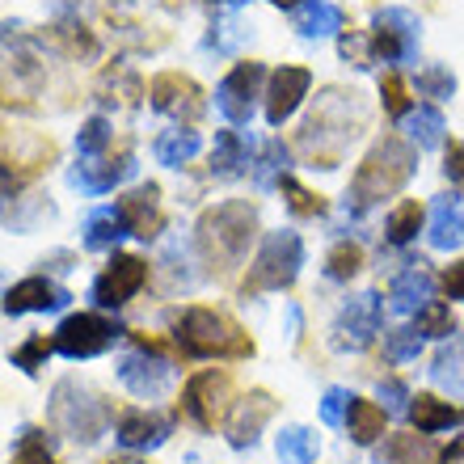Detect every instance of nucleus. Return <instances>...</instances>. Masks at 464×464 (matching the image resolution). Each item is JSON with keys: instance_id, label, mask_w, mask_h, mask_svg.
Wrapping results in <instances>:
<instances>
[{"instance_id": "obj_1", "label": "nucleus", "mask_w": 464, "mask_h": 464, "mask_svg": "<svg viewBox=\"0 0 464 464\" xmlns=\"http://www.w3.org/2000/svg\"><path fill=\"white\" fill-rule=\"evenodd\" d=\"M367 127V106L354 89H325L317 98V111L300 127V148L321 169H338L343 148Z\"/></svg>"}, {"instance_id": "obj_2", "label": "nucleus", "mask_w": 464, "mask_h": 464, "mask_svg": "<svg viewBox=\"0 0 464 464\" xmlns=\"http://www.w3.org/2000/svg\"><path fill=\"white\" fill-rule=\"evenodd\" d=\"M257 237V211L245 198H224L195 224V249L216 275H232Z\"/></svg>"}, {"instance_id": "obj_3", "label": "nucleus", "mask_w": 464, "mask_h": 464, "mask_svg": "<svg viewBox=\"0 0 464 464\" xmlns=\"http://www.w3.org/2000/svg\"><path fill=\"white\" fill-rule=\"evenodd\" d=\"M414 169H418V148L410 144V140H401V135H384V140H376L372 152L359 160L346 198H354L359 208H372L380 198L397 195V190L414 178Z\"/></svg>"}, {"instance_id": "obj_4", "label": "nucleus", "mask_w": 464, "mask_h": 464, "mask_svg": "<svg viewBox=\"0 0 464 464\" xmlns=\"http://www.w3.org/2000/svg\"><path fill=\"white\" fill-rule=\"evenodd\" d=\"M178 343H182L186 354H195V359H241V354H254L249 334L237 321L203 304L186 308L182 317H178Z\"/></svg>"}, {"instance_id": "obj_5", "label": "nucleus", "mask_w": 464, "mask_h": 464, "mask_svg": "<svg viewBox=\"0 0 464 464\" xmlns=\"http://www.w3.org/2000/svg\"><path fill=\"white\" fill-rule=\"evenodd\" d=\"M304 266V241H300V232H266V241L257 249L254 266L245 275L241 292L245 295H257V292H283V287H292L295 275Z\"/></svg>"}, {"instance_id": "obj_6", "label": "nucleus", "mask_w": 464, "mask_h": 464, "mask_svg": "<svg viewBox=\"0 0 464 464\" xmlns=\"http://www.w3.org/2000/svg\"><path fill=\"white\" fill-rule=\"evenodd\" d=\"M51 422L76 443H98L111 427V410L76 380H60L51 392Z\"/></svg>"}, {"instance_id": "obj_7", "label": "nucleus", "mask_w": 464, "mask_h": 464, "mask_svg": "<svg viewBox=\"0 0 464 464\" xmlns=\"http://www.w3.org/2000/svg\"><path fill=\"white\" fill-rule=\"evenodd\" d=\"M228 401H232V380H228V372H216V367H208V372L190 376V384H186V392H182V414L190 418L195 427L211 430L216 422H224V418H228Z\"/></svg>"}, {"instance_id": "obj_8", "label": "nucleus", "mask_w": 464, "mask_h": 464, "mask_svg": "<svg viewBox=\"0 0 464 464\" xmlns=\"http://www.w3.org/2000/svg\"><path fill=\"white\" fill-rule=\"evenodd\" d=\"M418 38H422V22H418V13L397 9V5H392V9H380L376 22H372V51H376L384 63L414 60Z\"/></svg>"}, {"instance_id": "obj_9", "label": "nucleus", "mask_w": 464, "mask_h": 464, "mask_svg": "<svg viewBox=\"0 0 464 464\" xmlns=\"http://www.w3.org/2000/svg\"><path fill=\"white\" fill-rule=\"evenodd\" d=\"M119 334H122L119 325L106 321L102 313H72V317L55 330L51 343H55V351L60 354H68V359H93V354L106 351Z\"/></svg>"}, {"instance_id": "obj_10", "label": "nucleus", "mask_w": 464, "mask_h": 464, "mask_svg": "<svg viewBox=\"0 0 464 464\" xmlns=\"http://www.w3.org/2000/svg\"><path fill=\"white\" fill-rule=\"evenodd\" d=\"M380 321H384V304H380L376 292H363L346 300L338 321H334V346L338 351H363V346L376 343Z\"/></svg>"}, {"instance_id": "obj_11", "label": "nucleus", "mask_w": 464, "mask_h": 464, "mask_svg": "<svg viewBox=\"0 0 464 464\" xmlns=\"http://www.w3.org/2000/svg\"><path fill=\"white\" fill-rule=\"evenodd\" d=\"M148 98H152V111L169 114V119H178L182 127H190L198 114L208 111V102H203V89H198L190 76H182V72H160V76H152V85H148Z\"/></svg>"}, {"instance_id": "obj_12", "label": "nucleus", "mask_w": 464, "mask_h": 464, "mask_svg": "<svg viewBox=\"0 0 464 464\" xmlns=\"http://www.w3.org/2000/svg\"><path fill=\"white\" fill-rule=\"evenodd\" d=\"M148 283V266L144 257L131 254H114V262L93 279V304L98 308H122L140 287Z\"/></svg>"}, {"instance_id": "obj_13", "label": "nucleus", "mask_w": 464, "mask_h": 464, "mask_svg": "<svg viewBox=\"0 0 464 464\" xmlns=\"http://www.w3.org/2000/svg\"><path fill=\"white\" fill-rule=\"evenodd\" d=\"M262 81H266V68H262V63H254V60L237 63V68L220 81V89H216V106H220L224 119L228 122H249Z\"/></svg>"}, {"instance_id": "obj_14", "label": "nucleus", "mask_w": 464, "mask_h": 464, "mask_svg": "<svg viewBox=\"0 0 464 464\" xmlns=\"http://www.w3.org/2000/svg\"><path fill=\"white\" fill-rule=\"evenodd\" d=\"M308 85H313V72L308 68H295V63H283L279 72L270 76L266 89V122L270 127H283V122L295 114V106L308 98Z\"/></svg>"}, {"instance_id": "obj_15", "label": "nucleus", "mask_w": 464, "mask_h": 464, "mask_svg": "<svg viewBox=\"0 0 464 464\" xmlns=\"http://www.w3.org/2000/svg\"><path fill=\"white\" fill-rule=\"evenodd\" d=\"M119 380L127 384V392H135V397H144V401H152V397H160V392L169 389L173 367L165 363L160 354L135 351V354H127V359L119 363Z\"/></svg>"}, {"instance_id": "obj_16", "label": "nucleus", "mask_w": 464, "mask_h": 464, "mask_svg": "<svg viewBox=\"0 0 464 464\" xmlns=\"http://www.w3.org/2000/svg\"><path fill=\"white\" fill-rule=\"evenodd\" d=\"M270 414H275V397L270 392L254 389L249 397H241L232 405V418H228V443L232 448H254L262 427L270 422Z\"/></svg>"}, {"instance_id": "obj_17", "label": "nucleus", "mask_w": 464, "mask_h": 464, "mask_svg": "<svg viewBox=\"0 0 464 464\" xmlns=\"http://www.w3.org/2000/svg\"><path fill=\"white\" fill-rule=\"evenodd\" d=\"M68 300H72V295L63 292L60 283L22 279V283H13L9 292H5V313H9V317H22V313H47V308H63Z\"/></svg>"}, {"instance_id": "obj_18", "label": "nucleus", "mask_w": 464, "mask_h": 464, "mask_svg": "<svg viewBox=\"0 0 464 464\" xmlns=\"http://www.w3.org/2000/svg\"><path fill=\"white\" fill-rule=\"evenodd\" d=\"M173 422L160 414H148V410H131V414L119 418V430H114V440L127 448V452H148V448H160V443L169 440Z\"/></svg>"}, {"instance_id": "obj_19", "label": "nucleus", "mask_w": 464, "mask_h": 464, "mask_svg": "<svg viewBox=\"0 0 464 464\" xmlns=\"http://www.w3.org/2000/svg\"><path fill=\"white\" fill-rule=\"evenodd\" d=\"M430 295H435V279H430V270L422 266V262H410V266L392 279L389 304L397 308V313H422L427 304H435Z\"/></svg>"}, {"instance_id": "obj_20", "label": "nucleus", "mask_w": 464, "mask_h": 464, "mask_svg": "<svg viewBox=\"0 0 464 464\" xmlns=\"http://www.w3.org/2000/svg\"><path fill=\"white\" fill-rule=\"evenodd\" d=\"M131 173H135V157L131 152H119V157H111V160H85V165L72 169L68 178H72V186L89 190V195H106V190H114L119 182H127Z\"/></svg>"}, {"instance_id": "obj_21", "label": "nucleus", "mask_w": 464, "mask_h": 464, "mask_svg": "<svg viewBox=\"0 0 464 464\" xmlns=\"http://www.w3.org/2000/svg\"><path fill=\"white\" fill-rule=\"evenodd\" d=\"M119 211L122 220H127V228L135 232V237H157L160 232V190L152 182L148 186H135L131 195L119 198Z\"/></svg>"}, {"instance_id": "obj_22", "label": "nucleus", "mask_w": 464, "mask_h": 464, "mask_svg": "<svg viewBox=\"0 0 464 464\" xmlns=\"http://www.w3.org/2000/svg\"><path fill=\"white\" fill-rule=\"evenodd\" d=\"M292 25L304 38H325V34H343L346 13L334 5V0H304L292 9Z\"/></svg>"}, {"instance_id": "obj_23", "label": "nucleus", "mask_w": 464, "mask_h": 464, "mask_svg": "<svg viewBox=\"0 0 464 464\" xmlns=\"http://www.w3.org/2000/svg\"><path fill=\"white\" fill-rule=\"evenodd\" d=\"M427 237L435 249H456L464 241V216H460V203L452 195H440L430 203V224H427Z\"/></svg>"}, {"instance_id": "obj_24", "label": "nucleus", "mask_w": 464, "mask_h": 464, "mask_svg": "<svg viewBox=\"0 0 464 464\" xmlns=\"http://www.w3.org/2000/svg\"><path fill=\"white\" fill-rule=\"evenodd\" d=\"M440 448L427 435H389L376 452V464H435Z\"/></svg>"}, {"instance_id": "obj_25", "label": "nucleus", "mask_w": 464, "mask_h": 464, "mask_svg": "<svg viewBox=\"0 0 464 464\" xmlns=\"http://www.w3.org/2000/svg\"><path fill=\"white\" fill-rule=\"evenodd\" d=\"M198 148H203V140H198L195 127H169V131L157 135L152 152H157L160 165H169V169H182V165H190V160L198 157Z\"/></svg>"}, {"instance_id": "obj_26", "label": "nucleus", "mask_w": 464, "mask_h": 464, "mask_svg": "<svg viewBox=\"0 0 464 464\" xmlns=\"http://www.w3.org/2000/svg\"><path fill=\"white\" fill-rule=\"evenodd\" d=\"M249 144L241 131H216V148H211V173L216 178H237L249 165Z\"/></svg>"}, {"instance_id": "obj_27", "label": "nucleus", "mask_w": 464, "mask_h": 464, "mask_svg": "<svg viewBox=\"0 0 464 464\" xmlns=\"http://www.w3.org/2000/svg\"><path fill=\"white\" fill-rule=\"evenodd\" d=\"M410 422H414L422 435H435V430H448L460 422V414H456L448 401H440V397H427V392H418L414 401H410Z\"/></svg>"}, {"instance_id": "obj_28", "label": "nucleus", "mask_w": 464, "mask_h": 464, "mask_svg": "<svg viewBox=\"0 0 464 464\" xmlns=\"http://www.w3.org/2000/svg\"><path fill=\"white\" fill-rule=\"evenodd\" d=\"M430 380H435L440 389H448L452 397H464V338H452V343L435 354Z\"/></svg>"}, {"instance_id": "obj_29", "label": "nucleus", "mask_w": 464, "mask_h": 464, "mask_svg": "<svg viewBox=\"0 0 464 464\" xmlns=\"http://www.w3.org/2000/svg\"><path fill=\"white\" fill-rule=\"evenodd\" d=\"M443 131H448V122L435 106H418V111L405 114V135H410V144L418 152H427V148H440L443 144Z\"/></svg>"}, {"instance_id": "obj_30", "label": "nucleus", "mask_w": 464, "mask_h": 464, "mask_svg": "<svg viewBox=\"0 0 464 464\" xmlns=\"http://www.w3.org/2000/svg\"><path fill=\"white\" fill-rule=\"evenodd\" d=\"M127 232L131 228H127V220H122L119 208H102L85 220V245L89 249H114Z\"/></svg>"}, {"instance_id": "obj_31", "label": "nucleus", "mask_w": 464, "mask_h": 464, "mask_svg": "<svg viewBox=\"0 0 464 464\" xmlns=\"http://www.w3.org/2000/svg\"><path fill=\"white\" fill-rule=\"evenodd\" d=\"M384 405L376 401H363V397H354L351 401V414H346V427H351V440L354 443H376L384 435Z\"/></svg>"}, {"instance_id": "obj_32", "label": "nucleus", "mask_w": 464, "mask_h": 464, "mask_svg": "<svg viewBox=\"0 0 464 464\" xmlns=\"http://www.w3.org/2000/svg\"><path fill=\"white\" fill-rule=\"evenodd\" d=\"M275 452H279V460H287V464H317L321 443L308 427H283V435L275 440Z\"/></svg>"}, {"instance_id": "obj_33", "label": "nucleus", "mask_w": 464, "mask_h": 464, "mask_svg": "<svg viewBox=\"0 0 464 464\" xmlns=\"http://www.w3.org/2000/svg\"><path fill=\"white\" fill-rule=\"evenodd\" d=\"M51 43L63 51V55H72V60H81V55H93L98 51V43H93V34H89L85 25H76V22H60V25H51Z\"/></svg>"}, {"instance_id": "obj_34", "label": "nucleus", "mask_w": 464, "mask_h": 464, "mask_svg": "<svg viewBox=\"0 0 464 464\" xmlns=\"http://www.w3.org/2000/svg\"><path fill=\"white\" fill-rule=\"evenodd\" d=\"M359 266H363V249L354 241H338L330 249V257H325V275H330L334 283H346L359 275Z\"/></svg>"}, {"instance_id": "obj_35", "label": "nucleus", "mask_w": 464, "mask_h": 464, "mask_svg": "<svg viewBox=\"0 0 464 464\" xmlns=\"http://www.w3.org/2000/svg\"><path fill=\"white\" fill-rule=\"evenodd\" d=\"M283 178H287V148H283V140H270V144L262 148V160H257L254 182L262 186V190H270V186L283 182Z\"/></svg>"}, {"instance_id": "obj_36", "label": "nucleus", "mask_w": 464, "mask_h": 464, "mask_svg": "<svg viewBox=\"0 0 464 464\" xmlns=\"http://www.w3.org/2000/svg\"><path fill=\"white\" fill-rule=\"evenodd\" d=\"M422 208H418L414 198L410 203H401V208H392V216H389V241L392 245H405V241H414L418 237V228H422Z\"/></svg>"}, {"instance_id": "obj_37", "label": "nucleus", "mask_w": 464, "mask_h": 464, "mask_svg": "<svg viewBox=\"0 0 464 464\" xmlns=\"http://www.w3.org/2000/svg\"><path fill=\"white\" fill-rule=\"evenodd\" d=\"M111 122L102 119V114H93V119H85L81 122V131H76V152L85 160H93V157H102V148L111 144Z\"/></svg>"}, {"instance_id": "obj_38", "label": "nucleus", "mask_w": 464, "mask_h": 464, "mask_svg": "<svg viewBox=\"0 0 464 464\" xmlns=\"http://www.w3.org/2000/svg\"><path fill=\"white\" fill-rule=\"evenodd\" d=\"M9 464H55V456H51V440L43 435V430L25 427L22 435H17V452H13Z\"/></svg>"}, {"instance_id": "obj_39", "label": "nucleus", "mask_w": 464, "mask_h": 464, "mask_svg": "<svg viewBox=\"0 0 464 464\" xmlns=\"http://www.w3.org/2000/svg\"><path fill=\"white\" fill-rule=\"evenodd\" d=\"M418 93H422V98H435V102L452 98V93H456L452 68H443V63H427V68L418 72Z\"/></svg>"}, {"instance_id": "obj_40", "label": "nucleus", "mask_w": 464, "mask_h": 464, "mask_svg": "<svg viewBox=\"0 0 464 464\" xmlns=\"http://www.w3.org/2000/svg\"><path fill=\"white\" fill-rule=\"evenodd\" d=\"M245 38H249V30H245L241 17H237V13H220V17L211 22V38H208V43L216 51H237Z\"/></svg>"}, {"instance_id": "obj_41", "label": "nucleus", "mask_w": 464, "mask_h": 464, "mask_svg": "<svg viewBox=\"0 0 464 464\" xmlns=\"http://www.w3.org/2000/svg\"><path fill=\"white\" fill-rule=\"evenodd\" d=\"M418 351H422V334H418V325H405V330L384 334V354H389L392 363H410V359H418Z\"/></svg>"}, {"instance_id": "obj_42", "label": "nucleus", "mask_w": 464, "mask_h": 464, "mask_svg": "<svg viewBox=\"0 0 464 464\" xmlns=\"http://www.w3.org/2000/svg\"><path fill=\"white\" fill-rule=\"evenodd\" d=\"M418 334H430V338H452L456 334L452 308L448 304H427L422 313H418Z\"/></svg>"}, {"instance_id": "obj_43", "label": "nucleus", "mask_w": 464, "mask_h": 464, "mask_svg": "<svg viewBox=\"0 0 464 464\" xmlns=\"http://www.w3.org/2000/svg\"><path fill=\"white\" fill-rule=\"evenodd\" d=\"M338 51H343V60H351L354 68H372V60H376V51H372V34H359V30H343Z\"/></svg>"}, {"instance_id": "obj_44", "label": "nucleus", "mask_w": 464, "mask_h": 464, "mask_svg": "<svg viewBox=\"0 0 464 464\" xmlns=\"http://www.w3.org/2000/svg\"><path fill=\"white\" fill-rule=\"evenodd\" d=\"M279 190H283V198H287V208H292L295 216H317V211H321V195L304 190V186L295 182V178H283Z\"/></svg>"}, {"instance_id": "obj_45", "label": "nucleus", "mask_w": 464, "mask_h": 464, "mask_svg": "<svg viewBox=\"0 0 464 464\" xmlns=\"http://www.w3.org/2000/svg\"><path fill=\"white\" fill-rule=\"evenodd\" d=\"M380 98H384V111L392 114V119H405L410 114V98H405V81L397 72L380 76Z\"/></svg>"}, {"instance_id": "obj_46", "label": "nucleus", "mask_w": 464, "mask_h": 464, "mask_svg": "<svg viewBox=\"0 0 464 464\" xmlns=\"http://www.w3.org/2000/svg\"><path fill=\"white\" fill-rule=\"evenodd\" d=\"M351 392L346 389H325V397H321V422L325 427H343L346 414H351Z\"/></svg>"}, {"instance_id": "obj_47", "label": "nucleus", "mask_w": 464, "mask_h": 464, "mask_svg": "<svg viewBox=\"0 0 464 464\" xmlns=\"http://www.w3.org/2000/svg\"><path fill=\"white\" fill-rule=\"evenodd\" d=\"M51 351H55V343H47V338L38 334V338H30L25 346H17V351H13L9 359H13L17 367H25V372H38V367H43V359H47Z\"/></svg>"}, {"instance_id": "obj_48", "label": "nucleus", "mask_w": 464, "mask_h": 464, "mask_svg": "<svg viewBox=\"0 0 464 464\" xmlns=\"http://www.w3.org/2000/svg\"><path fill=\"white\" fill-rule=\"evenodd\" d=\"M380 401H384L389 414H410V401H414V397H410V389H405L401 380H384V384H380Z\"/></svg>"}, {"instance_id": "obj_49", "label": "nucleus", "mask_w": 464, "mask_h": 464, "mask_svg": "<svg viewBox=\"0 0 464 464\" xmlns=\"http://www.w3.org/2000/svg\"><path fill=\"white\" fill-rule=\"evenodd\" d=\"M443 173H448V182H452V186H464V144H452V148H448Z\"/></svg>"}, {"instance_id": "obj_50", "label": "nucleus", "mask_w": 464, "mask_h": 464, "mask_svg": "<svg viewBox=\"0 0 464 464\" xmlns=\"http://www.w3.org/2000/svg\"><path fill=\"white\" fill-rule=\"evenodd\" d=\"M443 283H448V292H452L456 300H464V262H452L448 275H443Z\"/></svg>"}, {"instance_id": "obj_51", "label": "nucleus", "mask_w": 464, "mask_h": 464, "mask_svg": "<svg viewBox=\"0 0 464 464\" xmlns=\"http://www.w3.org/2000/svg\"><path fill=\"white\" fill-rule=\"evenodd\" d=\"M270 5H279V9H295V5H304V0H270Z\"/></svg>"}, {"instance_id": "obj_52", "label": "nucleus", "mask_w": 464, "mask_h": 464, "mask_svg": "<svg viewBox=\"0 0 464 464\" xmlns=\"http://www.w3.org/2000/svg\"><path fill=\"white\" fill-rule=\"evenodd\" d=\"M111 464H148V460H111Z\"/></svg>"}]
</instances>
